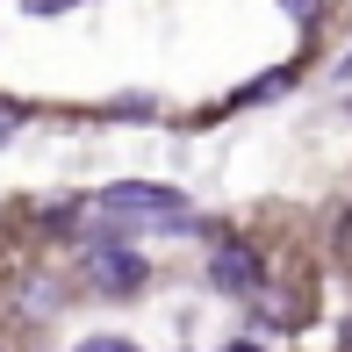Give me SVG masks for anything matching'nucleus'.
<instances>
[{
	"label": "nucleus",
	"instance_id": "39448f33",
	"mask_svg": "<svg viewBox=\"0 0 352 352\" xmlns=\"http://www.w3.org/2000/svg\"><path fill=\"white\" fill-rule=\"evenodd\" d=\"M29 14H58V8H79V0H22Z\"/></svg>",
	"mask_w": 352,
	"mask_h": 352
},
{
	"label": "nucleus",
	"instance_id": "f03ea898",
	"mask_svg": "<svg viewBox=\"0 0 352 352\" xmlns=\"http://www.w3.org/2000/svg\"><path fill=\"white\" fill-rule=\"evenodd\" d=\"M87 280L108 287V295H130V287H144V259L130 245H94L87 252Z\"/></svg>",
	"mask_w": 352,
	"mask_h": 352
},
{
	"label": "nucleus",
	"instance_id": "20e7f679",
	"mask_svg": "<svg viewBox=\"0 0 352 352\" xmlns=\"http://www.w3.org/2000/svg\"><path fill=\"white\" fill-rule=\"evenodd\" d=\"M79 352H137L130 338H79Z\"/></svg>",
	"mask_w": 352,
	"mask_h": 352
},
{
	"label": "nucleus",
	"instance_id": "f257e3e1",
	"mask_svg": "<svg viewBox=\"0 0 352 352\" xmlns=\"http://www.w3.org/2000/svg\"><path fill=\"white\" fill-rule=\"evenodd\" d=\"M65 223H79V230H144V223H187V201L173 195V187H151V180H137V187H108V195H94V201H72Z\"/></svg>",
	"mask_w": 352,
	"mask_h": 352
},
{
	"label": "nucleus",
	"instance_id": "1a4fd4ad",
	"mask_svg": "<svg viewBox=\"0 0 352 352\" xmlns=\"http://www.w3.org/2000/svg\"><path fill=\"white\" fill-rule=\"evenodd\" d=\"M345 352H352V324H345Z\"/></svg>",
	"mask_w": 352,
	"mask_h": 352
},
{
	"label": "nucleus",
	"instance_id": "423d86ee",
	"mask_svg": "<svg viewBox=\"0 0 352 352\" xmlns=\"http://www.w3.org/2000/svg\"><path fill=\"white\" fill-rule=\"evenodd\" d=\"M280 8H287V14H302V22H309V14L324 8V0H280Z\"/></svg>",
	"mask_w": 352,
	"mask_h": 352
},
{
	"label": "nucleus",
	"instance_id": "0eeeda50",
	"mask_svg": "<svg viewBox=\"0 0 352 352\" xmlns=\"http://www.w3.org/2000/svg\"><path fill=\"white\" fill-rule=\"evenodd\" d=\"M8 130H14V108H0V144H8Z\"/></svg>",
	"mask_w": 352,
	"mask_h": 352
},
{
	"label": "nucleus",
	"instance_id": "7ed1b4c3",
	"mask_svg": "<svg viewBox=\"0 0 352 352\" xmlns=\"http://www.w3.org/2000/svg\"><path fill=\"white\" fill-rule=\"evenodd\" d=\"M209 280L216 287H230V295H252V287L266 280V259L252 245H216V259H209Z\"/></svg>",
	"mask_w": 352,
	"mask_h": 352
},
{
	"label": "nucleus",
	"instance_id": "6e6552de",
	"mask_svg": "<svg viewBox=\"0 0 352 352\" xmlns=\"http://www.w3.org/2000/svg\"><path fill=\"white\" fill-rule=\"evenodd\" d=\"M230 352H259V345H230Z\"/></svg>",
	"mask_w": 352,
	"mask_h": 352
}]
</instances>
